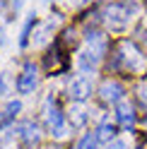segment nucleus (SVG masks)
Returning <instances> with one entry per match:
<instances>
[{
    "label": "nucleus",
    "instance_id": "f257e3e1",
    "mask_svg": "<svg viewBox=\"0 0 147 149\" xmlns=\"http://www.w3.org/2000/svg\"><path fill=\"white\" fill-rule=\"evenodd\" d=\"M106 48H108V41L106 36H102L99 31H89L87 34V46L82 48L80 58H77V65L82 72H94L99 68L102 58L106 55Z\"/></svg>",
    "mask_w": 147,
    "mask_h": 149
},
{
    "label": "nucleus",
    "instance_id": "f03ea898",
    "mask_svg": "<svg viewBox=\"0 0 147 149\" xmlns=\"http://www.w3.org/2000/svg\"><path fill=\"white\" fill-rule=\"evenodd\" d=\"M43 123H46V130H48L51 135H56V137H63L65 135V118H63V111L60 106L56 104V99L48 96L46 99V104H43Z\"/></svg>",
    "mask_w": 147,
    "mask_h": 149
},
{
    "label": "nucleus",
    "instance_id": "7ed1b4c3",
    "mask_svg": "<svg viewBox=\"0 0 147 149\" xmlns=\"http://www.w3.org/2000/svg\"><path fill=\"white\" fill-rule=\"evenodd\" d=\"M135 7L128 5V3H113L106 7V24L111 29H123V26L130 22V15H133Z\"/></svg>",
    "mask_w": 147,
    "mask_h": 149
},
{
    "label": "nucleus",
    "instance_id": "20e7f679",
    "mask_svg": "<svg viewBox=\"0 0 147 149\" xmlns=\"http://www.w3.org/2000/svg\"><path fill=\"white\" fill-rule=\"evenodd\" d=\"M118 60H123L125 68H130V70H140V68H145V55L137 51L135 43H130V41H123V43H121Z\"/></svg>",
    "mask_w": 147,
    "mask_h": 149
},
{
    "label": "nucleus",
    "instance_id": "39448f33",
    "mask_svg": "<svg viewBox=\"0 0 147 149\" xmlns=\"http://www.w3.org/2000/svg\"><path fill=\"white\" fill-rule=\"evenodd\" d=\"M39 84V74H36V65L34 63H24L22 74L17 77V91L20 94H32Z\"/></svg>",
    "mask_w": 147,
    "mask_h": 149
},
{
    "label": "nucleus",
    "instance_id": "423d86ee",
    "mask_svg": "<svg viewBox=\"0 0 147 149\" xmlns=\"http://www.w3.org/2000/svg\"><path fill=\"white\" fill-rule=\"evenodd\" d=\"M68 96L72 101H77V104L87 101L92 96V82L87 77H75V79L70 82V87H68Z\"/></svg>",
    "mask_w": 147,
    "mask_h": 149
},
{
    "label": "nucleus",
    "instance_id": "0eeeda50",
    "mask_svg": "<svg viewBox=\"0 0 147 149\" xmlns=\"http://www.w3.org/2000/svg\"><path fill=\"white\" fill-rule=\"evenodd\" d=\"M99 94H102V99L106 101V104H121L123 96H125V89L123 84H118V82H104L102 87H99Z\"/></svg>",
    "mask_w": 147,
    "mask_h": 149
},
{
    "label": "nucleus",
    "instance_id": "6e6552de",
    "mask_svg": "<svg viewBox=\"0 0 147 149\" xmlns=\"http://www.w3.org/2000/svg\"><path fill=\"white\" fill-rule=\"evenodd\" d=\"M17 135H20V139L27 144V147H34V144H39V127H36L32 120H27V123H22L20 127H17Z\"/></svg>",
    "mask_w": 147,
    "mask_h": 149
},
{
    "label": "nucleus",
    "instance_id": "1a4fd4ad",
    "mask_svg": "<svg viewBox=\"0 0 147 149\" xmlns=\"http://www.w3.org/2000/svg\"><path fill=\"white\" fill-rule=\"evenodd\" d=\"M116 120H118L123 127H133V123H135V108L128 104V101L116 104Z\"/></svg>",
    "mask_w": 147,
    "mask_h": 149
},
{
    "label": "nucleus",
    "instance_id": "9d476101",
    "mask_svg": "<svg viewBox=\"0 0 147 149\" xmlns=\"http://www.w3.org/2000/svg\"><path fill=\"white\" fill-rule=\"evenodd\" d=\"M20 111H22V104H20V101H7V106L0 111V130L10 125L12 120H15V116L20 113Z\"/></svg>",
    "mask_w": 147,
    "mask_h": 149
},
{
    "label": "nucleus",
    "instance_id": "9b49d317",
    "mask_svg": "<svg viewBox=\"0 0 147 149\" xmlns=\"http://www.w3.org/2000/svg\"><path fill=\"white\" fill-rule=\"evenodd\" d=\"M113 135H116V127H113L111 123H106V120H104V123L99 125V130H97V139H99V142H106V144L113 139Z\"/></svg>",
    "mask_w": 147,
    "mask_h": 149
},
{
    "label": "nucleus",
    "instance_id": "f8f14e48",
    "mask_svg": "<svg viewBox=\"0 0 147 149\" xmlns=\"http://www.w3.org/2000/svg\"><path fill=\"white\" fill-rule=\"evenodd\" d=\"M97 132H85L77 142V149H97Z\"/></svg>",
    "mask_w": 147,
    "mask_h": 149
},
{
    "label": "nucleus",
    "instance_id": "ddd939ff",
    "mask_svg": "<svg viewBox=\"0 0 147 149\" xmlns=\"http://www.w3.org/2000/svg\"><path fill=\"white\" fill-rule=\"evenodd\" d=\"M85 123H87V111L72 108V111H70V125H72V127H82Z\"/></svg>",
    "mask_w": 147,
    "mask_h": 149
},
{
    "label": "nucleus",
    "instance_id": "4468645a",
    "mask_svg": "<svg viewBox=\"0 0 147 149\" xmlns=\"http://www.w3.org/2000/svg\"><path fill=\"white\" fill-rule=\"evenodd\" d=\"M34 24H36V19H34V15H32L29 19L24 22V26H22V36H20V46H22V48L27 46V41H29V31H32V26H34Z\"/></svg>",
    "mask_w": 147,
    "mask_h": 149
},
{
    "label": "nucleus",
    "instance_id": "2eb2a0df",
    "mask_svg": "<svg viewBox=\"0 0 147 149\" xmlns=\"http://www.w3.org/2000/svg\"><path fill=\"white\" fill-rule=\"evenodd\" d=\"M106 149H125V144L121 142V139H111V142L106 144Z\"/></svg>",
    "mask_w": 147,
    "mask_h": 149
},
{
    "label": "nucleus",
    "instance_id": "dca6fc26",
    "mask_svg": "<svg viewBox=\"0 0 147 149\" xmlns=\"http://www.w3.org/2000/svg\"><path fill=\"white\" fill-rule=\"evenodd\" d=\"M0 94H7V74H0Z\"/></svg>",
    "mask_w": 147,
    "mask_h": 149
},
{
    "label": "nucleus",
    "instance_id": "f3484780",
    "mask_svg": "<svg viewBox=\"0 0 147 149\" xmlns=\"http://www.w3.org/2000/svg\"><path fill=\"white\" fill-rule=\"evenodd\" d=\"M20 5H22V0H12V7H15V12L20 10Z\"/></svg>",
    "mask_w": 147,
    "mask_h": 149
},
{
    "label": "nucleus",
    "instance_id": "a211bd4d",
    "mask_svg": "<svg viewBox=\"0 0 147 149\" xmlns=\"http://www.w3.org/2000/svg\"><path fill=\"white\" fill-rule=\"evenodd\" d=\"M145 149H147V144H145Z\"/></svg>",
    "mask_w": 147,
    "mask_h": 149
}]
</instances>
